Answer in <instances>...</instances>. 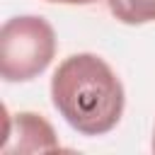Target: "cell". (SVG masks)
<instances>
[{
  "instance_id": "6da1fadb",
  "label": "cell",
  "mask_w": 155,
  "mask_h": 155,
  "mask_svg": "<svg viewBox=\"0 0 155 155\" xmlns=\"http://www.w3.org/2000/svg\"><path fill=\"white\" fill-rule=\"evenodd\" d=\"M51 102L73 131L94 138L119 126L126 109V90L102 56L82 51L63 58L53 70Z\"/></svg>"
},
{
  "instance_id": "7a4b0ae2",
  "label": "cell",
  "mask_w": 155,
  "mask_h": 155,
  "mask_svg": "<svg viewBox=\"0 0 155 155\" xmlns=\"http://www.w3.org/2000/svg\"><path fill=\"white\" fill-rule=\"evenodd\" d=\"M58 48L56 29L41 15H17L0 29V78L29 82L46 73Z\"/></svg>"
},
{
  "instance_id": "3957f363",
  "label": "cell",
  "mask_w": 155,
  "mask_h": 155,
  "mask_svg": "<svg viewBox=\"0 0 155 155\" xmlns=\"http://www.w3.org/2000/svg\"><path fill=\"white\" fill-rule=\"evenodd\" d=\"M2 119V140L0 153H53L61 150V140L53 131V126L36 111H17L10 114L5 107Z\"/></svg>"
},
{
  "instance_id": "277c9868",
  "label": "cell",
  "mask_w": 155,
  "mask_h": 155,
  "mask_svg": "<svg viewBox=\"0 0 155 155\" xmlns=\"http://www.w3.org/2000/svg\"><path fill=\"white\" fill-rule=\"evenodd\" d=\"M114 19L128 27H140L155 22V0H107Z\"/></svg>"
},
{
  "instance_id": "5b68a950",
  "label": "cell",
  "mask_w": 155,
  "mask_h": 155,
  "mask_svg": "<svg viewBox=\"0 0 155 155\" xmlns=\"http://www.w3.org/2000/svg\"><path fill=\"white\" fill-rule=\"evenodd\" d=\"M46 2H56V5H92L97 0H46Z\"/></svg>"
},
{
  "instance_id": "8992f818",
  "label": "cell",
  "mask_w": 155,
  "mask_h": 155,
  "mask_svg": "<svg viewBox=\"0 0 155 155\" xmlns=\"http://www.w3.org/2000/svg\"><path fill=\"white\" fill-rule=\"evenodd\" d=\"M150 148H153V153H155V128H153V143H150Z\"/></svg>"
}]
</instances>
